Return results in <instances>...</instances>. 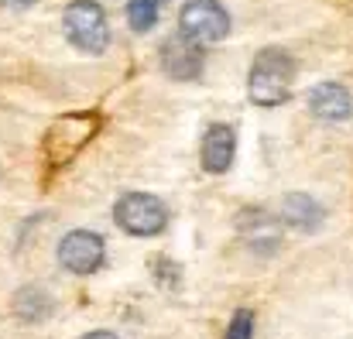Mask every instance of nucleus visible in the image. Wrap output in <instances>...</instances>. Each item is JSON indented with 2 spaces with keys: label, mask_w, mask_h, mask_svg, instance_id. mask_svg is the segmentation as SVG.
Returning <instances> with one entry per match:
<instances>
[{
  "label": "nucleus",
  "mask_w": 353,
  "mask_h": 339,
  "mask_svg": "<svg viewBox=\"0 0 353 339\" xmlns=\"http://www.w3.org/2000/svg\"><path fill=\"white\" fill-rule=\"evenodd\" d=\"M295 83V59L285 48H264L257 52L247 79V93L257 107H281L292 96Z\"/></svg>",
  "instance_id": "obj_1"
},
{
  "label": "nucleus",
  "mask_w": 353,
  "mask_h": 339,
  "mask_svg": "<svg viewBox=\"0 0 353 339\" xmlns=\"http://www.w3.org/2000/svg\"><path fill=\"white\" fill-rule=\"evenodd\" d=\"M62 24H65V34L69 41L86 52V55H100L107 52L110 45V24H107V14L97 0H72L62 14Z\"/></svg>",
  "instance_id": "obj_2"
},
{
  "label": "nucleus",
  "mask_w": 353,
  "mask_h": 339,
  "mask_svg": "<svg viewBox=\"0 0 353 339\" xmlns=\"http://www.w3.org/2000/svg\"><path fill=\"white\" fill-rule=\"evenodd\" d=\"M114 220H117V226L123 233L154 236L168 223V209L151 192H127V196H120V203L114 206Z\"/></svg>",
  "instance_id": "obj_3"
},
{
  "label": "nucleus",
  "mask_w": 353,
  "mask_h": 339,
  "mask_svg": "<svg viewBox=\"0 0 353 339\" xmlns=\"http://www.w3.org/2000/svg\"><path fill=\"white\" fill-rule=\"evenodd\" d=\"M179 28L199 45H216L230 34V14L220 0H189L179 14Z\"/></svg>",
  "instance_id": "obj_4"
},
{
  "label": "nucleus",
  "mask_w": 353,
  "mask_h": 339,
  "mask_svg": "<svg viewBox=\"0 0 353 339\" xmlns=\"http://www.w3.org/2000/svg\"><path fill=\"white\" fill-rule=\"evenodd\" d=\"M103 257H107V243L100 233H90V229L65 233L59 243V264L69 274H93V271H100Z\"/></svg>",
  "instance_id": "obj_5"
},
{
  "label": "nucleus",
  "mask_w": 353,
  "mask_h": 339,
  "mask_svg": "<svg viewBox=\"0 0 353 339\" xmlns=\"http://www.w3.org/2000/svg\"><path fill=\"white\" fill-rule=\"evenodd\" d=\"M161 69L172 79H196L203 72V45L185 38V34L168 38L161 45Z\"/></svg>",
  "instance_id": "obj_6"
},
{
  "label": "nucleus",
  "mask_w": 353,
  "mask_h": 339,
  "mask_svg": "<svg viewBox=\"0 0 353 339\" xmlns=\"http://www.w3.org/2000/svg\"><path fill=\"white\" fill-rule=\"evenodd\" d=\"M234 147L236 137L227 123H213L203 137V168L210 175H223L230 165H234Z\"/></svg>",
  "instance_id": "obj_7"
},
{
  "label": "nucleus",
  "mask_w": 353,
  "mask_h": 339,
  "mask_svg": "<svg viewBox=\"0 0 353 339\" xmlns=\"http://www.w3.org/2000/svg\"><path fill=\"white\" fill-rule=\"evenodd\" d=\"M309 107H312V113H316L319 120L340 123V120H350L353 96L340 83H319V86L309 93Z\"/></svg>",
  "instance_id": "obj_8"
},
{
  "label": "nucleus",
  "mask_w": 353,
  "mask_h": 339,
  "mask_svg": "<svg viewBox=\"0 0 353 339\" xmlns=\"http://www.w3.org/2000/svg\"><path fill=\"white\" fill-rule=\"evenodd\" d=\"M281 220H285L288 226H295V229L312 233L316 226L323 223V206H319L312 196H305V192H292V196H285Z\"/></svg>",
  "instance_id": "obj_9"
},
{
  "label": "nucleus",
  "mask_w": 353,
  "mask_h": 339,
  "mask_svg": "<svg viewBox=\"0 0 353 339\" xmlns=\"http://www.w3.org/2000/svg\"><path fill=\"white\" fill-rule=\"evenodd\" d=\"M14 309H17V316L21 319H45V316H52V298L41 291V288H24V291H17V298H14Z\"/></svg>",
  "instance_id": "obj_10"
},
{
  "label": "nucleus",
  "mask_w": 353,
  "mask_h": 339,
  "mask_svg": "<svg viewBox=\"0 0 353 339\" xmlns=\"http://www.w3.org/2000/svg\"><path fill=\"white\" fill-rule=\"evenodd\" d=\"M127 21L134 31H151L158 24V0H127Z\"/></svg>",
  "instance_id": "obj_11"
},
{
  "label": "nucleus",
  "mask_w": 353,
  "mask_h": 339,
  "mask_svg": "<svg viewBox=\"0 0 353 339\" xmlns=\"http://www.w3.org/2000/svg\"><path fill=\"white\" fill-rule=\"evenodd\" d=\"M250 333H254V316L247 309H240L230 322V329H227V339H250Z\"/></svg>",
  "instance_id": "obj_12"
},
{
  "label": "nucleus",
  "mask_w": 353,
  "mask_h": 339,
  "mask_svg": "<svg viewBox=\"0 0 353 339\" xmlns=\"http://www.w3.org/2000/svg\"><path fill=\"white\" fill-rule=\"evenodd\" d=\"M34 0H0V7H7V10H28Z\"/></svg>",
  "instance_id": "obj_13"
},
{
  "label": "nucleus",
  "mask_w": 353,
  "mask_h": 339,
  "mask_svg": "<svg viewBox=\"0 0 353 339\" xmlns=\"http://www.w3.org/2000/svg\"><path fill=\"white\" fill-rule=\"evenodd\" d=\"M83 339H120L117 333H107V329H97V333H86Z\"/></svg>",
  "instance_id": "obj_14"
}]
</instances>
